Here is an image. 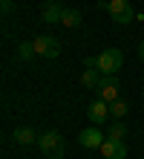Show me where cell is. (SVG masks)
I'll return each mask as SVG.
<instances>
[{"mask_svg": "<svg viewBox=\"0 0 144 159\" xmlns=\"http://www.w3.org/2000/svg\"><path fill=\"white\" fill-rule=\"evenodd\" d=\"M86 116H89L92 125H104V121H110V104H107L104 98L92 101V104L86 107Z\"/></svg>", "mask_w": 144, "mask_h": 159, "instance_id": "obj_5", "label": "cell"}, {"mask_svg": "<svg viewBox=\"0 0 144 159\" xmlns=\"http://www.w3.org/2000/svg\"><path fill=\"white\" fill-rule=\"evenodd\" d=\"M37 142H41V151L49 156V159H63V153H66V142H63V136L58 133V130L43 133Z\"/></svg>", "mask_w": 144, "mask_h": 159, "instance_id": "obj_1", "label": "cell"}, {"mask_svg": "<svg viewBox=\"0 0 144 159\" xmlns=\"http://www.w3.org/2000/svg\"><path fill=\"white\" fill-rule=\"evenodd\" d=\"M32 55H37L35 52V43H17V58H20V61H29V58H32Z\"/></svg>", "mask_w": 144, "mask_h": 159, "instance_id": "obj_14", "label": "cell"}, {"mask_svg": "<svg viewBox=\"0 0 144 159\" xmlns=\"http://www.w3.org/2000/svg\"><path fill=\"white\" fill-rule=\"evenodd\" d=\"M98 151L107 156V159H127V145L124 142H115V139H104V145Z\"/></svg>", "mask_w": 144, "mask_h": 159, "instance_id": "obj_8", "label": "cell"}, {"mask_svg": "<svg viewBox=\"0 0 144 159\" xmlns=\"http://www.w3.org/2000/svg\"><path fill=\"white\" fill-rule=\"evenodd\" d=\"M121 64H124V55H121V49H115V46H110V49H104L98 55V70L104 75H115V72L121 70Z\"/></svg>", "mask_w": 144, "mask_h": 159, "instance_id": "obj_2", "label": "cell"}, {"mask_svg": "<svg viewBox=\"0 0 144 159\" xmlns=\"http://www.w3.org/2000/svg\"><path fill=\"white\" fill-rule=\"evenodd\" d=\"M138 58L144 61V41H141V46H138Z\"/></svg>", "mask_w": 144, "mask_h": 159, "instance_id": "obj_17", "label": "cell"}, {"mask_svg": "<svg viewBox=\"0 0 144 159\" xmlns=\"http://www.w3.org/2000/svg\"><path fill=\"white\" fill-rule=\"evenodd\" d=\"M104 136L101 130H98V125H92V127H86V130H81V136H78V142H81V148H101L104 145Z\"/></svg>", "mask_w": 144, "mask_h": 159, "instance_id": "obj_6", "label": "cell"}, {"mask_svg": "<svg viewBox=\"0 0 144 159\" xmlns=\"http://www.w3.org/2000/svg\"><path fill=\"white\" fill-rule=\"evenodd\" d=\"M15 139H17V145H32L37 136L32 127H15Z\"/></svg>", "mask_w": 144, "mask_h": 159, "instance_id": "obj_13", "label": "cell"}, {"mask_svg": "<svg viewBox=\"0 0 144 159\" xmlns=\"http://www.w3.org/2000/svg\"><path fill=\"white\" fill-rule=\"evenodd\" d=\"M98 93H101V98L107 101V104L118 101V93H121V87H118V81H115V75H104V81H101Z\"/></svg>", "mask_w": 144, "mask_h": 159, "instance_id": "obj_7", "label": "cell"}, {"mask_svg": "<svg viewBox=\"0 0 144 159\" xmlns=\"http://www.w3.org/2000/svg\"><path fill=\"white\" fill-rule=\"evenodd\" d=\"M110 116L121 121L124 116H127V104H124V101H121V98H118V101H112V104H110Z\"/></svg>", "mask_w": 144, "mask_h": 159, "instance_id": "obj_15", "label": "cell"}, {"mask_svg": "<svg viewBox=\"0 0 144 159\" xmlns=\"http://www.w3.org/2000/svg\"><path fill=\"white\" fill-rule=\"evenodd\" d=\"M81 12L78 9H63V15H61V23L66 26V29H75V26H81Z\"/></svg>", "mask_w": 144, "mask_h": 159, "instance_id": "obj_9", "label": "cell"}, {"mask_svg": "<svg viewBox=\"0 0 144 159\" xmlns=\"http://www.w3.org/2000/svg\"><path fill=\"white\" fill-rule=\"evenodd\" d=\"M124 136H127V127H124V121H118V119H115L112 125H110V130H107V139H115V142H124Z\"/></svg>", "mask_w": 144, "mask_h": 159, "instance_id": "obj_12", "label": "cell"}, {"mask_svg": "<svg viewBox=\"0 0 144 159\" xmlns=\"http://www.w3.org/2000/svg\"><path fill=\"white\" fill-rule=\"evenodd\" d=\"M101 75H104V72H101L98 67H89V70L81 75V81H84V87H101V81H104Z\"/></svg>", "mask_w": 144, "mask_h": 159, "instance_id": "obj_11", "label": "cell"}, {"mask_svg": "<svg viewBox=\"0 0 144 159\" xmlns=\"http://www.w3.org/2000/svg\"><path fill=\"white\" fill-rule=\"evenodd\" d=\"M61 15H63V9L58 6V3H52V0L43 6V20L46 23H61Z\"/></svg>", "mask_w": 144, "mask_h": 159, "instance_id": "obj_10", "label": "cell"}, {"mask_svg": "<svg viewBox=\"0 0 144 159\" xmlns=\"http://www.w3.org/2000/svg\"><path fill=\"white\" fill-rule=\"evenodd\" d=\"M107 9H110V17L115 23H133V6H130V0H110L107 3Z\"/></svg>", "mask_w": 144, "mask_h": 159, "instance_id": "obj_4", "label": "cell"}, {"mask_svg": "<svg viewBox=\"0 0 144 159\" xmlns=\"http://www.w3.org/2000/svg\"><path fill=\"white\" fill-rule=\"evenodd\" d=\"M32 43H35V52L41 55V58H58V55H61V43H58L52 35H37Z\"/></svg>", "mask_w": 144, "mask_h": 159, "instance_id": "obj_3", "label": "cell"}, {"mask_svg": "<svg viewBox=\"0 0 144 159\" xmlns=\"http://www.w3.org/2000/svg\"><path fill=\"white\" fill-rule=\"evenodd\" d=\"M0 6H3V12H9L12 9V0H0Z\"/></svg>", "mask_w": 144, "mask_h": 159, "instance_id": "obj_16", "label": "cell"}]
</instances>
